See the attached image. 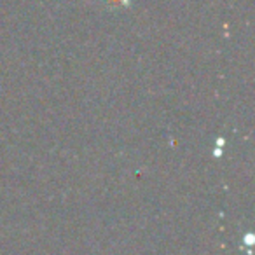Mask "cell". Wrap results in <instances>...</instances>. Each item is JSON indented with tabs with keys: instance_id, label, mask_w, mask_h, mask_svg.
Masks as SVG:
<instances>
[{
	"instance_id": "cell-1",
	"label": "cell",
	"mask_w": 255,
	"mask_h": 255,
	"mask_svg": "<svg viewBox=\"0 0 255 255\" xmlns=\"http://www.w3.org/2000/svg\"><path fill=\"white\" fill-rule=\"evenodd\" d=\"M107 5L114 9H121V7H128L129 5V0H103Z\"/></svg>"
}]
</instances>
